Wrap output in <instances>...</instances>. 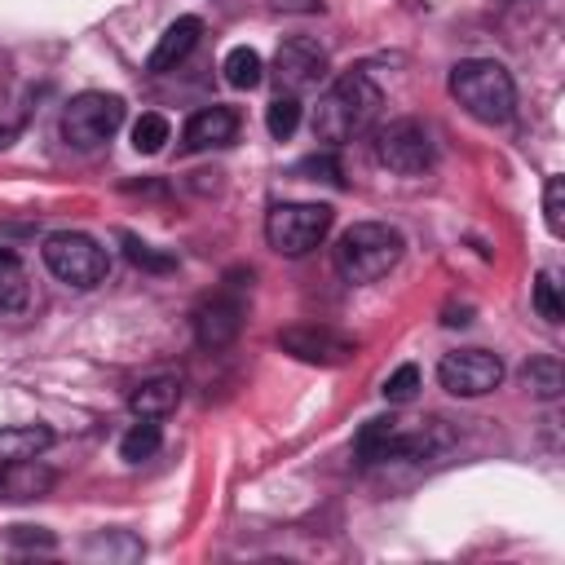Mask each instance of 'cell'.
I'll list each match as a JSON object with an SVG mask.
<instances>
[{"label": "cell", "instance_id": "7a4b0ae2", "mask_svg": "<svg viewBox=\"0 0 565 565\" xmlns=\"http://www.w3.org/2000/svg\"><path fill=\"white\" fill-rule=\"evenodd\" d=\"M450 97L481 124H508L516 106V84L503 62L494 57H468L450 66Z\"/></svg>", "mask_w": 565, "mask_h": 565}, {"label": "cell", "instance_id": "ffe728a7", "mask_svg": "<svg viewBox=\"0 0 565 565\" xmlns=\"http://www.w3.org/2000/svg\"><path fill=\"white\" fill-rule=\"evenodd\" d=\"M146 552L141 539H132L128 530H102L84 543V556H106V561H137Z\"/></svg>", "mask_w": 565, "mask_h": 565}, {"label": "cell", "instance_id": "f1b7e54d", "mask_svg": "<svg viewBox=\"0 0 565 565\" xmlns=\"http://www.w3.org/2000/svg\"><path fill=\"white\" fill-rule=\"evenodd\" d=\"M415 388H419V366H415V362H402V366L384 380V397H388V402H411Z\"/></svg>", "mask_w": 565, "mask_h": 565}, {"label": "cell", "instance_id": "603a6c76", "mask_svg": "<svg viewBox=\"0 0 565 565\" xmlns=\"http://www.w3.org/2000/svg\"><path fill=\"white\" fill-rule=\"evenodd\" d=\"M265 128H269V137L287 141V137L300 128V102H296L291 93H278V97L269 102V110H265Z\"/></svg>", "mask_w": 565, "mask_h": 565}, {"label": "cell", "instance_id": "9a60e30c", "mask_svg": "<svg viewBox=\"0 0 565 565\" xmlns=\"http://www.w3.org/2000/svg\"><path fill=\"white\" fill-rule=\"evenodd\" d=\"M177 402H181V384L168 380V375H159V380H141V384L128 393V406H132L137 419H163V415L177 411Z\"/></svg>", "mask_w": 565, "mask_h": 565}, {"label": "cell", "instance_id": "7c38bea8", "mask_svg": "<svg viewBox=\"0 0 565 565\" xmlns=\"http://www.w3.org/2000/svg\"><path fill=\"white\" fill-rule=\"evenodd\" d=\"M53 486H57V472L49 463H40V455L35 459H4L0 463V499L4 503L44 499Z\"/></svg>", "mask_w": 565, "mask_h": 565}, {"label": "cell", "instance_id": "30bf717a", "mask_svg": "<svg viewBox=\"0 0 565 565\" xmlns=\"http://www.w3.org/2000/svg\"><path fill=\"white\" fill-rule=\"evenodd\" d=\"M190 322H194V340L203 349H225L238 335V327H243V300H238V291H230V287L207 291L194 305Z\"/></svg>", "mask_w": 565, "mask_h": 565}, {"label": "cell", "instance_id": "44dd1931", "mask_svg": "<svg viewBox=\"0 0 565 565\" xmlns=\"http://www.w3.org/2000/svg\"><path fill=\"white\" fill-rule=\"evenodd\" d=\"M221 71H225V79H230L234 88H256V84L265 79V62H260V53L247 49V44L230 49L225 62H221Z\"/></svg>", "mask_w": 565, "mask_h": 565}, {"label": "cell", "instance_id": "3957f363", "mask_svg": "<svg viewBox=\"0 0 565 565\" xmlns=\"http://www.w3.org/2000/svg\"><path fill=\"white\" fill-rule=\"evenodd\" d=\"M402 252H406V238L397 225L358 221L335 243V269L344 274V282H375L402 260Z\"/></svg>", "mask_w": 565, "mask_h": 565}, {"label": "cell", "instance_id": "ac0fdd59", "mask_svg": "<svg viewBox=\"0 0 565 565\" xmlns=\"http://www.w3.org/2000/svg\"><path fill=\"white\" fill-rule=\"evenodd\" d=\"M393 433H397V419H393V415L366 419V424L358 428V437H353V455H358V463H380V459H388V441H393Z\"/></svg>", "mask_w": 565, "mask_h": 565}, {"label": "cell", "instance_id": "5b68a950", "mask_svg": "<svg viewBox=\"0 0 565 565\" xmlns=\"http://www.w3.org/2000/svg\"><path fill=\"white\" fill-rule=\"evenodd\" d=\"M331 230V207L327 203H274L265 216V238L282 256H305L313 252Z\"/></svg>", "mask_w": 565, "mask_h": 565}, {"label": "cell", "instance_id": "6da1fadb", "mask_svg": "<svg viewBox=\"0 0 565 565\" xmlns=\"http://www.w3.org/2000/svg\"><path fill=\"white\" fill-rule=\"evenodd\" d=\"M380 115V88L362 75V71H349L340 75L313 106V137L327 141V146H344L353 137H362Z\"/></svg>", "mask_w": 565, "mask_h": 565}, {"label": "cell", "instance_id": "d6986e66", "mask_svg": "<svg viewBox=\"0 0 565 565\" xmlns=\"http://www.w3.org/2000/svg\"><path fill=\"white\" fill-rule=\"evenodd\" d=\"M521 380H525V388L534 393V397H543V402H552V397H561V388H565V371H561V362L556 358H530L525 362V371H521Z\"/></svg>", "mask_w": 565, "mask_h": 565}, {"label": "cell", "instance_id": "4316f807", "mask_svg": "<svg viewBox=\"0 0 565 565\" xmlns=\"http://www.w3.org/2000/svg\"><path fill=\"white\" fill-rule=\"evenodd\" d=\"M124 252H128V260L132 265H141V269H150V274H168L177 260L172 256H163V252H154L150 243H141L137 234H124Z\"/></svg>", "mask_w": 565, "mask_h": 565}, {"label": "cell", "instance_id": "9c48e42d", "mask_svg": "<svg viewBox=\"0 0 565 565\" xmlns=\"http://www.w3.org/2000/svg\"><path fill=\"white\" fill-rule=\"evenodd\" d=\"M327 66H331L327 62V49L318 40H309V35H291L274 53V79L291 97L305 93V88H318V79L327 75Z\"/></svg>", "mask_w": 565, "mask_h": 565}, {"label": "cell", "instance_id": "e0dca14e", "mask_svg": "<svg viewBox=\"0 0 565 565\" xmlns=\"http://www.w3.org/2000/svg\"><path fill=\"white\" fill-rule=\"evenodd\" d=\"M31 305V278L13 252H0V318L22 313Z\"/></svg>", "mask_w": 565, "mask_h": 565}, {"label": "cell", "instance_id": "277c9868", "mask_svg": "<svg viewBox=\"0 0 565 565\" xmlns=\"http://www.w3.org/2000/svg\"><path fill=\"white\" fill-rule=\"evenodd\" d=\"M40 256H44V265H49V274H53L57 282L79 287V291L97 287V282L106 278V269H110L106 247H102L97 238L79 234V230H57V234H49L44 247H40Z\"/></svg>", "mask_w": 565, "mask_h": 565}, {"label": "cell", "instance_id": "7402d4cb", "mask_svg": "<svg viewBox=\"0 0 565 565\" xmlns=\"http://www.w3.org/2000/svg\"><path fill=\"white\" fill-rule=\"evenodd\" d=\"M159 446H163V433H159V424H154V419H137V424L124 433V441H119V455H124L128 463H141V459H150Z\"/></svg>", "mask_w": 565, "mask_h": 565}, {"label": "cell", "instance_id": "8992f818", "mask_svg": "<svg viewBox=\"0 0 565 565\" xmlns=\"http://www.w3.org/2000/svg\"><path fill=\"white\" fill-rule=\"evenodd\" d=\"M119 124H124V97H115V93H79L62 110V137L75 150H93V146L110 141Z\"/></svg>", "mask_w": 565, "mask_h": 565}, {"label": "cell", "instance_id": "d4e9b609", "mask_svg": "<svg viewBox=\"0 0 565 565\" xmlns=\"http://www.w3.org/2000/svg\"><path fill=\"white\" fill-rule=\"evenodd\" d=\"M534 309H539V318H547V322H561V313H565L561 287H556V278H552L547 269H539V278H534Z\"/></svg>", "mask_w": 565, "mask_h": 565}, {"label": "cell", "instance_id": "5bb4252c", "mask_svg": "<svg viewBox=\"0 0 565 565\" xmlns=\"http://www.w3.org/2000/svg\"><path fill=\"white\" fill-rule=\"evenodd\" d=\"M199 31H203V22H199L194 13L177 18V22H172V26L159 35V44L150 49L146 71H154V75H159V71H172V66H177V62H181V57H185L194 44H199Z\"/></svg>", "mask_w": 565, "mask_h": 565}, {"label": "cell", "instance_id": "484cf974", "mask_svg": "<svg viewBox=\"0 0 565 565\" xmlns=\"http://www.w3.org/2000/svg\"><path fill=\"white\" fill-rule=\"evenodd\" d=\"M543 221L556 238L565 234V181L561 177H547V185H543Z\"/></svg>", "mask_w": 565, "mask_h": 565}, {"label": "cell", "instance_id": "ba28073f", "mask_svg": "<svg viewBox=\"0 0 565 565\" xmlns=\"http://www.w3.org/2000/svg\"><path fill=\"white\" fill-rule=\"evenodd\" d=\"M499 380H503V362L486 349H455V353H441L437 362V384L450 397H481L499 388Z\"/></svg>", "mask_w": 565, "mask_h": 565}, {"label": "cell", "instance_id": "4fadbf2b", "mask_svg": "<svg viewBox=\"0 0 565 565\" xmlns=\"http://www.w3.org/2000/svg\"><path fill=\"white\" fill-rule=\"evenodd\" d=\"M238 132V115L230 106H203L185 119L181 128V150H212V146H230Z\"/></svg>", "mask_w": 565, "mask_h": 565}, {"label": "cell", "instance_id": "52a82bcc", "mask_svg": "<svg viewBox=\"0 0 565 565\" xmlns=\"http://www.w3.org/2000/svg\"><path fill=\"white\" fill-rule=\"evenodd\" d=\"M371 154H375L380 168L402 172V177H415V172H424L433 163L437 146H433V132L419 119H393V124H384L375 132Z\"/></svg>", "mask_w": 565, "mask_h": 565}, {"label": "cell", "instance_id": "f546056e", "mask_svg": "<svg viewBox=\"0 0 565 565\" xmlns=\"http://www.w3.org/2000/svg\"><path fill=\"white\" fill-rule=\"evenodd\" d=\"M4 141H9V128H0V146H4Z\"/></svg>", "mask_w": 565, "mask_h": 565}, {"label": "cell", "instance_id": "cb8c5ba5", "mask_svg": "<svg viewBox=\"0 0 565 565\" xmlns=\"http://www.w3.org/2000/svg\"><path fill=\"white\" fill-rule=\"evenodd\" d=\"M168 137H172V124H168L163 115H154V110H146V115L132 124V146H137L141 154H159Z\"/></svg>", "mask_w": 565, "mask_h": 565}, {"label": "cell", "instance_id": "8fae6325", "mask_svg": "<svg viewBox=\"0 0 565 565\" xmlns=\"http://www.w3.org/2000/svg\"><path fill=\"white\" fill-rule=\"evenodd\" d=\"M278 344L291 358L309 362V366H344L358 353V340H349V335H340L331 327H287L278 335Z\"/></svg>", "mask_w": 565, "mask_h": 565}, {"label": "cell", "instance_id": "2e32d148", "mask_svg": "<svg viewBox=\"0 0 565 565\" xmlns=\"http://www.w3.org/2000/svg\"><path fill=\"white\" fill-rule=\"evenodd\" d=\"M53 446V428L44 424H4L0 428V463L4 459H35Z\"/></svg>", "mask_w": 565, "mask_h": 565}, {"label": "cell", "instance_id": "83f0119b", "mask_svg": "<svg viewBox=\"0 0 565 565\" xmlns=\"http://www.w3.org/2000/svg\"><path fill=\"white\" fill-rule=\"evenodd\" d=\"M296 172H300V177H309V181H327V185H340V181H344V177H340V159H335L331 150L300 159V163H296Z\"/></svg>", "mask_w": 565, "mask_h": 565}]
</instances>
